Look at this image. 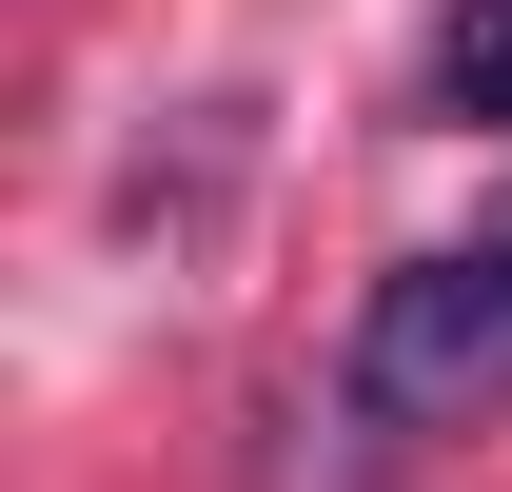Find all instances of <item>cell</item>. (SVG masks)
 Listing matches in <instances>:
<instances>
[{
	"mask_svg": "<svg viewBox=\"0 0 512 492\" xmlns=\"http://www.w3.org/2000/svg\"><path fill=\"white\" fill-rule=\"evenodd\" d=\"M355 414L375 433H493L512 414V237L394 256L355 296Z\"/></svg>",
	"mask_w": 512,
	"mask_h": 492,
	"instance_id": "6da1fadb",
	"label": "cell"
},
{
	"mask_svg": "<svg viewBox=\"0 0 512 492\" xmlns=\"http://www.w3.org/2000/svg\"><path fill=\"white\" fill-rule=\"evenodd\" d=\"M434 119L512 138V0H453V20H434Z\"/></svg>",
	"mask_w": 512,
	"mask_h": 492,
	"instance_id": "7a4b0ae2",
	"label": "cell"
}]
</instances>
